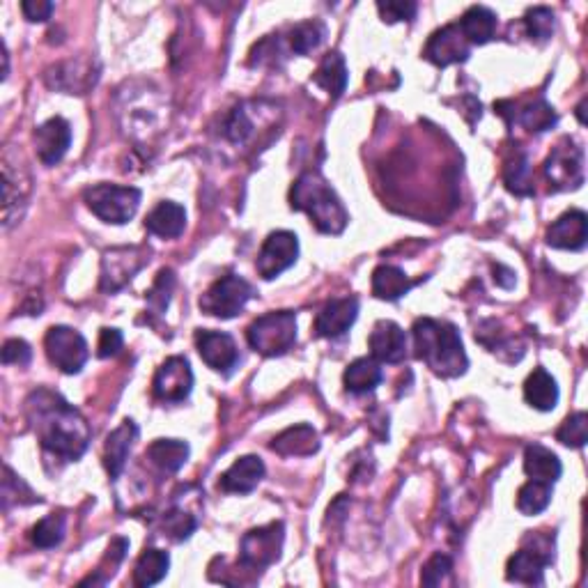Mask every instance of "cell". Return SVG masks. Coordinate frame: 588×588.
<instances>
[{"instance_id": "bcb514c9", "label": "cell", "mask_w": 588, "mask_h": 588, "mask_svg": "<svg viewBox=\"0 0 588 588\" xmlns=\"http://www.w3.org/2000/svg\"><path fill=\"white\" fill-rule=\"evenodd\" d=\"M377 10L382 14V19L386 23H398V21H412L416 17V3L412 0H379Z\"/></svg>"}, {"instance_id": "4316f807", "label": "cell", "mask_w": 588, "mask_h": 588, "mask_svg": "<svg viewBox=\"0 0 588 588\" xmlns=\"http://www.w3.org/2000/svg\"><path fill=\"white\" fill-rule=\"evenodd\" d=\"M524 471L531 481L554 485L563 474L559 455L549 451L543 444H529L524 448Z\"/></svg>"}, {"instance_id": "30bf717a", "label": "cell", "mask_w": 588, "mask_h": 588, "mask_svg": "<svg viewBox=\"0 0 588 588\" xmlns=\"http://www.w3.org/2000/svg\"><path fill=\"white\" fill-rule=\"evenodd\" d=\"M285 540L283 522H269L258 529H251L242 538V556L239 563L249 570H265L281 559Z\"/></svg>"}, {"instance_id": "484cf974", "label": "cell", "mask_w": 588, "mask_h": 588, "mask_svg": "<svg viewBox=\"0 0 588 588\" xmlns=\"http://www.w3.org/2000/svg\"><path fill=\"white\" fill-rule=\"evenodd\" d=\"M145 228L152 235L161 239H175L180 237L184 228H187V210L180 203H173V200H164L154 210L147 214Z\"/></svg>"}, {"instance_id": "f907efd6", "label": "cell", "mask_w": 588, "mask_h": 588, "mask_svg": "<svg viewBox=\"0 0 588 588\" xmlns=\"http://www.w3.org/2000/svg\"><path fill=\"white\" fill-rule=\"evenodd\" d=\"M584 106H586V99H584L582 104L577 106V118H579V122H582V125H584V122H586V118H584Z\"/></svg>"}, {"instance_id": "2e32d148", "label": "cell", "mask_w": 588, "mask_h": 588, "mask_svg": "<svg viewBox=\"0 0 588 588\" xmlns=\"http://www.w3.org/2000/svg\"><path fill=\"white\" fill-rule=\"evenodd\" d=\"M196 347L200 359L207 366L221 375H230L239 363V347L235 338L226 331H210V329H198L196 331Z\"/></svg>"}, {"instance_id": "d590c367", "label": "cell", "mask_w": 588, "mask_h": 588, "mask_svg": "<svg viewBox=\"0 0 588 588\" xmlns=\"http://www.w3.org/2000/svg\"><path fill=\"white\" fill-rule=\"evenodd\" d=\"M324 37H327V26L322 21L313 19L297 23L288 33L290 51L297 53V56H308V53L315 51L324 42Z\"/></svg>"}, {"instance_id": "e575fe53", "label": "cell", "mask_w": 588, "mask_h": 588, "mask_svg": "<svg viewBox=\"0 0 588 588\" xmlns=\"http://www.w3.org/2000/svg\"><path fill=\"white\" fill-rule=\"evenodd\" d=\"M504 182L508 191L515 193V196H533V193H536V189H533L531 166H529V157H526V152L517 150L513 157L506 161Z\"/></svg>"}, {"instance_id": "681fc988", "label": "cell", "mask_w": 588, "mask_h": 588, "mask_svg": "<svg viewBox=\"0 0 588 588\" xmlns=\"http://www.w3.org/2000/svg\"><path fill=\"white\" fill-rule=\"evenodd\" d=\"M21 12L23 17L33 23H42V21H49L51 14H53V3L49 0H23L21 3Z\"/></svg>"}, {"instance_id": "8992f818", "label": "cell", "mask_w": 588, "mask_h": 588, "mask_svg": "<svg viewBox=\"0 0 588 588\" xmlns=\"http://www.w3.org/2000/svg\"><path fill=\"white\" fill-rule=\"evenodd\" d=\"M33 180L10 145L3 150V228L10 230L26 212Z\"/></svg>"}, {"instance_id": "7c38bea8", "label": "cell", "mask_w": 588, "mask_h": 588, "mask_svg": "<svg viewBox=\"0 0 588 588\" xmlns=\"http://www.w3.org/2000/svg\"><path fill=\"white\" fill-rule=\"evenodd\" d=\"M99 72L102 67L95 58H76L51 65L44 72V81L51 90L67 92V95H88L99 81Z\"/></svg>"}, {"instance_id": "9a60e30c", "label": "cell", "mask_w": 588, "mask_h": 588, "mask_svg": "<svg viewBox=\"0 0 588 588\" xmlns=\"http://www.w3.org/2000/svg\"><path fill=\"white\" fill-rule=\"evenodd\" d=\"M425 60H430L437 67H448L455 63H464L471 56V44L462 35L458 23H448V26L435 30L430 35L428 44L423 49Z\"/></svg>"}, {"instance_id": "836d02e7", "label": "cell", "mask_w": 588, "mask_h": 588, "mask_svg": "<svg viewBox=\"0 0 588 588\" xmlns=\"http://www.w3.org/2000/svg\"><path fill=\"white\" fill-rule=\"evenodd\" d=\"M168 568H170L168 552H164V549H145L136 561L134 584L138 588L159 584L161 579L168 575Z\"/></svg>"}, {"instance_id": "7a4b0ae2", "label": "cell", "mask_w": 588, "mask_h": 588, "mask_svg": "<svg viewBox=\"0 0 588 588\" xmlns=\"http://www.w3.org/2000/svg\"><path fill=\"white\" fill-rule=\"evenodd\" d=\"M414 345L419 357L439 377H460L467 373L469 359L460 331L451 322L419 317L414 322Z\"/></svg>"}, {"instance_id": "4fadbf2b", "label": "cell", "mask_w": 588, "mask_h": 588, "mask_svg": "<svg viewBox=\"0 0 588 588\" xmlns=\"http://www.w3.org/2000/svg\"><path fill=\"white\" fill-rule=\"evenodd\" d=\"M299 258V239L290 230H276L265 239L255 260V269L265 281H274Z\"/></svg>"}, {"instance_id": "44dd1931", "label": "cell", "mask_w": 588, "mask_h": 588, "mask_svg": "<svg viewBox=\"0 0 588 588\" xmlns=\"http://www.w3.org/2000/svg\"><path fill=\"white\" fill-rule=\"evenodd\" d=\"M370 354L375 361L400 363L407 357V334L400 324L391 320H379L368 338Z\"/></svg>"}, {"instance_id": "5b68a950", "label": "cell", "mask_w": 588, "mask_h": 588, "mask_svg": "<svg viewBox=\"0 0 588 588\" xmlns=\"http://www.w3.org/2000/svg\"><path fill=\"white\" fill-rule=\"evenodd\" d=\"M246 340L262 357H281L297 343V315L292 311L260 315L246 329Z\"/></svg>"}, {"instance_id": "f546056e", "label": "cell", "mask_w": 588, "mask_h": 588, "mask_svg": "<svg viewBox=\"0 0 588 588\" xmlns=\"http://www.w3.org/2000/svg\"><path fill=\"white\" fill-rule=\"evenodd\" d=\"M189 444L182 439H157L147 446L145 458L166 474L180 471L189 460Z\"/></svg>"}, {"instance_id": "ac0fdd59", "label": "cell", "mask_w": 588, "mask_h": 588, "mask_svg": "<svg viewBox=\"0 0 588 588\" xmlns=\"http://www.w3.org/2000/svg\"><path fill=\"white\" fill-rule=\"evenodd\" d=\"M33 141L42 164L56 166L63 161L69 145H72V127L65 118H51L35 129Z\"/></svg>"}, {"instance_id": "5bb4252c", "label": "cell", "mask_w": 588, "mask_h": 588, "mask_svg": "<svg viewBox=\"0 0 588 588\" xmlns=\"http://www.w3.org/2000/svg\"><path fill=\"white\" fill-rule=\"evenodd\" d=\"M193 370L184 357H170L161 363L152 382V393L159 402H182L191 396Z\"/></svg>"}, {"instance_id": "f6af8a7d", "label": "cell", "mask_w": 588, "mask_h": 588, "mask_svg": "<svg viewBox=\"0 0 588 588\" xmlns=\"http://www.w3.org/2000/svg\"><path fill=\"white\" fill-rule=\"evenodd\" d=\"M453 575V561L446 554L430 556L421 570V584L423 586H441L448 577Z\"/></svg>"}, {"instance_id": "4dcf8cb0", "label": "cell", "mask_w": 588, "mask_h": 588, "mask_svg": "<svg viewBox=\"0 0 588 588\" xmlns=\"http://www.w3.org/2000/svg\"><path fill=\"white\" fill-rule=\"evenodd\" d=\"M414 288L407 274L400 267L379 265L373 272V294L382 301H398Z\"/></svg>"}, {"instance_id": "d4e9b609", "label": "cell", "mask_w": 588, "mask_h": 588, "mask_svg": "<svg viewBox=\"0 0 588 588\" xmlns=\"http://www.w3.org/2000/svg\"><path fill=\"white\" fill-rule=\"evenodd\" d=\"M136 437H138V425L131 419L122 421L120 428H115L111 435H108L106 448H104V467L113 481L115 478H120L122 469H125Z\"/></svg>"}, {"instance_id": "603a6c76", "label": "cell", "mask_w": 588, "mask_h": 588, "mask_svg": "<svg viewBox=\"0 0 588 588\" xmlns=\"http://www.w3.org/2000/svg\"><path fill=\"white\" fill-rule=\"evenodd\" d=\"M265 462L258 455H244L232 462V467L221 476L219 487L228 494H251L265 478Z\"/></svg>"}, {"instance_id": "1f68e13d", "label": "cell", "mask_w": 588, "mask_h": 588, "mask_svg": "<svg viewBox=\"0 0 588 588\" xmlns=\"http://www.w3.org/2000/svg\"><path fill=\"white\" fill-rule=\"evenodd\" d=\"M384 379V373H382V366L375 359H357L352 361L350 366L345 368V375H343V382H345V389L350 393H370L375 391L379 382Z\"/></svg>"}, {"instance_id": "b9f144b4", "label": "cell", "mask_w": 588, "mask_h": 588, "mask_svg": "<svg viewBox=\"0 0 588 588\" xmlns=\"http://www.w3.org/2000/svg\"><path fill=\"white\" fill-rule=\"evenodd\" d=\"M556 439L561 441L563 446L568 448H582L588 441V416L586 412H577L568 416L566 421L561 423V428L556 430Z\"/></svg>"}, {"instance_id": "52a82bcc", "label": "cell", "mask_w": 588, "mask_h": 588, "mask_svg": "<svg viewBox=\"0 0 588 588\" xmlns=\"http://www.w3.org/2000/svg\"><path fill=\"white\" fill-rule=\"evenodd\" d=\"M253 297L255 288L249 281H244V278L237 274H228L210 285V290L200 297L198 306L205 315L232 320V317H237L244 311V306L249 304Z\"/></svg>"}, {"instance_id": "9c48e42d", "label": "cell", "mask_w": 588, "mask_h": 588, "mask_svg": "<svg viewBox=\"0 0 588 588\" xmlns=\"http://www.w3.org/2000/svg\"><path fill=\"white\" fill-rule=\"evenodd\" d=\"M543 170L549 189L575 191L584 184V150L570 138H563L545 159Z\"/></svg>"}, {"instance_id": "ffe728a7", "label": "cell", "mask_w": 588, "mask_h": 588, "mask_svg": "<svg viewBox=\"0 0 588 588\" xmlns=\"http://www.w3.org/2000/svg\"><path fill=\"white\" fill-rule=\"evenodd\" d=\"M554 554L540 552L538 547H522L520 552H515L508 559L506 566V579L515 584H529L540 586L545 582V568L552 563Z\"/></svg>"}, {"instance_id": "cb8c5ba5", "label": "cell", "mask_w": 588, "mask_h": 588, "mask_svg": "<svg viewBox=\"0 0 588 588\" xmlns=\"http://www.w3.org/2000/svg\"><path fill=\"white\" fill-rule=\"evenodd\" d=\"M274 453L283 455V458H308L320 451V437L313 425H292V428L283 430L281 435H276L272 444H269Z\"/></svg>"}, {"instance_id": "d6a6232c", "label": "cell", "mask_w": 588, "mask_h": 588, "mask_svg": "<svg viewBox=\"0 0 588 588\" xmlns=\"http://www.w3.org/2000/svg\"><path fill=\"white\" fill-rule=\"evenodd\" d=\"M313 83L320 85L329 97L338 99L347 88L345 58L340 56V53H329V56L320 63V67H317V72L313 74Z\"/></svg>"}, {"instance_id": "ee69618b", "label": "cell", "mask_w": 588, "mask_h": 588, "mask_svg": "<svg viewBox=\"0 0 588 588\" xmlns=\"http://www.w3.org/2000/svg\"><path fill=\"white\" fill-rule=\"evenodd\" d=\"M21 494H28L30 499H35L37 504H40V497L30 490V487L21 481V476L14 474L10 467H5V478H3V508L7 510L12 504H19V506H28L30 501L26 497H21Z\"/></svg>"}, {"instance_id": "f1b7e54d", "label": "cell", "mask_w": 588, "mask_h": 588, "mask_svg": "<svg viewBox=\"0 0 588 588\" xmlns=\"http://www.w3.org/2000/svg\"><path fill=\"white\" fill-rule=\"evenodd\" d=\"M458 26L469 44H487L497 35V14L485 5H471Z\"/></svg>"}, {"instance_id": "ba28073f", "label": "cell", "mask_w": 588, "mask_h": 588, "mask_svg": "<svg viewBox=\"0 0 588 588\" xmlns=\"http://www.w3.org/2000/svg\"><path fill=\"white\" fill-rule=\"evenodd\" d=\"M44 350L53 366L65 375H79L90 357L85 338L76 329L65 327V324H56V327L46 331Z\"/></svg>"}, {"instance_id": "6da1fadb", "label": "cell", "mask_w": 588, "mask_h": 588, "mask_svg": "<svg viewBox=\"0 0 588 588\" xmlns=\"http://www.w3.org/2000/svg\"><path fill=\"white\" fill-rule=\"evenodd\" d=\"M26 419L46 451L76 462L88 451L92 430L74 405L51 389H37L26 398Z\"/></svg>"}, {"instance_id": "3957f363", "label": "cell", "mask_w": 588, "mask_h": 588, "mask_svg": "<svg viewBox=\"0 0 588 588\" xmlns=\"http://www.w3.org/2000/svg\"><path fill=\"white\" fill-rule=\"evenodd\" d=\"M292 210L306 212L324 235H340L350 223L343 200L320 173H304L290 189Z\"/></svg>"}, {"instance_id": "7dc6e473", "label": "cell", "mask_w": 588, "mask_h": 588, "mask_svg": "<svg viewBox=\"0 0 588 588\" xmlns=\"http://www.w3.org/2000/svg\"><path fill=\"white\" fill-rule=\"evenodd\" d=\"M30 359H33V350L26 340L21 338H10L3 345V363L5 366H28Z\"/></svg>"}, {"instance_id": "e0dca14e", "label": "cell", "mask_w": 588, "mask_h": 588, "mask_svg": "<svg viewBox=\"0 0 588 588\" xmlns=\"http://www.w3.org/2000/svg\"><path fill=\"white\" fill-rule=\"evenodd\" d=\"M161 104L159 90H141V95H131V102L127 99V106L120 108V115H127V131L131 136H150L152 131H159L161 122Z\"/></svg>"}, {"instance_id": "c3c4849f", "label": "cell", "mask_w": 588, "mask_h": 588, "mask_svg": "<svg viewBox=\"0 0 588 588\" xmlns=\"http://www.w3.org/2000/svg\"><path fill=\"white\" fill-rule=\"evenodd\" d=\"M122 343H125V338H122V331L120 329H102V334H99V345H97V357L99 359H108V357H115L122 350Z\"/></svg>"}, {"instance_id": "ab89813d", "label": "cell", "mask_w": 588, "mask_h": 588, "mask_svg": "<svg viewBox=\"0 0 588 588\" xmlns=\"http://www.w3.org/2000/svg\"><path fill=\"white\" fill-rule=\"evenodd\" d=\"M556 122H559V115L545 99H536V102L520 111V125L529 129L531 134H543V131L552 129Z\"/></svg>"}, {"instance_id": "d6986e66", "label": "cell", "mask_w": 588, "mask_h": 588, "mask_svg": "<svg viewBox=\"0 0 588 588\" xmlns=\"http://www.w3.org/2000/svg\"><path fill=\"white\" fill-rule=\"evenodd\" d=\"M359 317V299L343 297L331 299L315 317V334L320 338H340L350 331Z\"/></svg>"}, {"instance_id": "60d3db41", "label": "cell", "mask_w": 588, "mask_h": 588, "mask_svg": "<svg viewBox=\"0 0 588 588\" xmlns=\"http://www.w3.org/2000/svg\"><path fill=\"white\" fill-rule=\"evenodd\" d=\"M554 12L549 7H531L529 12L524 14V26L526 33H529L531 40L536 42H547L549 37L554 35Z\"/></svg>"}, {"instance_id": "8fae6325", "label": "cell", "mask_w": 588, "mask_h": 588, "mask_svg": "<svg viewBox=\"0 0 588 588\" xmlns=\"http://www.w3.org/2000/svg\"><path fill=\"white\" fill-rule=\"evenodd\" d=\"M150 262V251L145 246H118L102 255V290L113 294L125 288L141 269Z\"/></svg>"}, {"instance_id": "f35d334b", "label": "cell", "mask_w": 588, "mask_h": 588, "mask_svg": "<svg viewBox=\"0 0 588 588\" xmlns=\"http://www.w3.org/2000/svg\"><path fill=\"white\" fill-rule=\"evenodd\" d=\"M198 529V515H193L189 508H184L180 501H175L173 508L166 510L164 515V531L170 538L182 543V540L191 538V533Z\"/></svg>"}, {"instance_id": "83f0119b", "label": "cell", "mask_w": 588, "mask_h": 588, "mask_svg": "<svg viewBox=\"0 0 588 588\" xmlns=\"http://www.w3.org/2000/svg\"><path fill=\"white\" fill-rule=\"evenodd\" d=\"M524 400L538 412H552L559 405V384L545 368H536L524 382Z\"/></svg>"}, {"instance_id": "7402d4cb", "label": "cell", "mask_w": 588, "mask_h": 588, "mask_svg": "<svg viewBox=\"0 0 588 588\" xmlns=\"http://www.w3.org/2000/svg\"><path fill=\"white\" fill-rule=\"evenodd\" d=\"M588 242V219L582 210L561 214L547 230V244L554 249L582 251Z\"/></svg>"}, {"instance_id": "74e56055", "label": "cell", "mask_w": 588, "mask_h": 588, "mask_svg": "<svg viewBox=\"0 0 588 588\" xmlns=\"http://www.w3.org/2000/svg\"><path fill=\"white\" fill-rule=\"evenodd\" d=\"M65 538V515L51 513L46 515L44 520L37 522L30 531V540H33L35 547L40 549H53L63 543Z\"/></svg>"}, {"instance_id": "8d00e7d4", "label": "cell", "mask_w": 588, "mask_h": 588, "mask_svg": "<svg viewBox=\"0 0 588 588\" xmlns=\"http://www.w3.org/2000/svg\"><path fill=\"white\" fill-rule=\"evenodd\" d=\"M549 504H552V485L549 483L529 481L517 492V510L522 515H540Z\"/></svg>"}, {"instance_id": "7bdbcfd3", "label": "cell", "mask_w": 588, "mask_h": 588, "mask_svg": "<svg viewBox=\"0 0 588 588\" xmlns=\"http://www.w3.org/2000/svg\"><path fill=\"white\" fill-rule=\"evenodd\" d=\"M175 285V274L173 269H161L157 281H154L152 290L147 292V304H150V311L154 315L166 313V308L170 304V292H173Z\"/></svg>"}, {"instance_id": "277c9868", "label": "cell", "mask_w": 588, "mask_h": 588, "mask_svg": "<svg viewBox=\"0 0 588 588\" xmlns=\"http://www.w3.org/2000/svg\"><path fill=\"white\" fill-rule=\"evenodd\" d=\"M143 193L136 187H120V184H92L83 191L88 210L111 226H125L134 219L141 207Z\"/></svg>"}]
</instances>
